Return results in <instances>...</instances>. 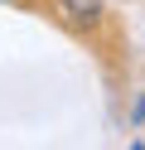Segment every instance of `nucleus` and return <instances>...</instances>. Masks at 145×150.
<instances>
[{"label":"nucleus","mask_w":145,"mask_h":150,"mask_svg":"<svg viewBox=\"0 0 145 150\" xmlns=\"http://www.w3.org/2000/svg\"><path fill=\"white\" fill-rule=\"evenodd\" d=\"M58 10H63L73 24H92L97 15H102V5H97V0H58Z\"/></svg>","instance_id":"obj_1"}]
</instances>
